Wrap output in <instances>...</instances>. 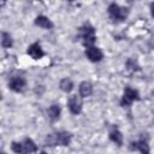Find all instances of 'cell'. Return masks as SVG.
Instances as JSON below:
<instances>
[{
	"instance_id": "6da1fadb",
	"label": "cell",
	"mask_w": 154,
	"mask_h": 154,
	"mask_svg": "<svg viewBox=\"0 0 154 154\" xmlns=\"http://www.w3.org/2000/svg\"><path fill=\"white\" fill-rule=\"evenodd\" d=\"M71 142V134L70 132H57V134H52L48 135L46 138V143L47 146H69Z\"/></svg>"
},
{
	"instance_id": "7a4b0ae2",
	"label": "cell",
	"mask_w": 154,
	"mask_h": 154,
	"mask_svg": "<svg viewBox=\"0 0 154 154\" xmlns=\"http://www.w3.org/2000/svg\"><path fill=\"white\" fill-rule=\"evenodd\" d=\"M107 10H108V14L113 22H123L128 17V13H129L128 8L120 7L119 5H117L114 2H112Z\"/></svg>"
},
{
	"instance_id": "3957f363",
	"label": "cell",
	"mask_w": 154,
	"mask_h": 154,
	"mask_svg": "<svg viewBox=\"0 0 154 154\" xmlns=\"http://www.w3.org/2000/svg\"><path fill=\"white\" fill-rule=\"evenodd\" d=\"M79 32H81V36L83 38L84 46L85 47L93 46V43L95 42V30H94V28L89 24H85V25L79 28Z\"/></svg>"
},
{
	"instance_id": "277c9868",
	"label": "cell",
	"mask_w": 154,
	"mask_h": 154,
	"mask_svg": "<svg viewBox=\"0 0 154 154\" xmlns=\"http://www.w3.org/2000/svg\"><path fill=\"white\" fill-rule=\"evenodd\" d=\"M135 100H140V96H138V91L135 90V89H131V88H125L124 90V94L122 96V100H120V105L123 107H128L130 106Z\"/></svg>"
},
{
	"instance_id": "5b68a950",
	"label": "cell",
	"mask_w": 154,
	"mask_h": 154,
	"mask_svg": "<svg viewBox=\"0 0 154 154\" xmlns=\"http://www.w3.org/2000/svg\"><path fill=\"white\" fill-rule=\"evenodd\" d=\"M85 55L88 57V59L93 63H97L100 61L102 58H103V53L101 52L100 48L95 47V46H90V47H87L85 49Z\"/></svg>"
},
{
	"instance_id": "8992f818",
	"label": "cell",
	"mask_w": 154,
	"mask_h": 154,
	"mask_svg": "<svg viewBox=\"0 0 154 154\" xmlns=\"http://www.w3.org/2000/svg\"><path fill=\"white\" fill-rule=\"evenodd\" d=\"M25 85H26V82L23 77H12L11 81L8 82L10 89L16 93H22L25 89Z\"/></svg>"
},
{
	"instance_id": "52a82bcc",
	"label": "cell",
	"mask_w": 154,
	"mask_h": 154,
	"mask_svg": "<svg viewBox=\"0 0 154 154\" xmlns=\"http://www.w3.org/2000/svg\"><path fill=\"white\" fill-rule=\"evenodd\" d=\"M67 106H69V109L71 111V113H73V114H79L81 111H82V100H81V96H78V95H72V96L69 99Z\"/></svg>"
},
{
	"instance_id": "ba28073f",
	"label": "cell",
	"mask_w": 154,
	"mask_h": 154,
	"mask_svg": "<svg viewBox=\"0 0 154 154\" xmlns=\"http://www.w3.org/2000/svg\"><path fill=\"white\" fill-rule=\"evenodd\" d=\"M26 53L32 58V59H41L43 55H45V53H43V51H42V48H41V46L38 45V43H32V45H30L29 46V48H28V51H26Z\"/></svg>"
},
{
	"instance_id": "9c48e42d",
	"label": "cell",
	"mask_w": 154,
	"mask_h": 154,
	"mask_svg": "<svg viewBox=\"0 0 154 154\" xmlns=\"http://www.w3.org/2000/svg\"><path fill=\"white\" fill-rule=\"evenodd\" d=\"M130 148L132 149V150H136V149H138L140 152H141V154H149V144H148V142H147V140H140V141H137V142H131V146H130Z\"/></svg>"
},
{
	"instance_id": "30bf717a",
	"label": "cell",
	"mask_w": 154,
	"mask_h": 154,
	"mask_svg": "<svg viewBox=\"0 0 154 154\" xmlns=\"http://www.w3.org/2000/svg\"><path fill=\"white\" fill-rule=\"evenodd\" d=\"M91 93H93V85L89 82H82L79 84V94L82 97L90 96Z\"/></svg>"
},
{
	"instance_id": "8fae6325",
	"label": "cell",
	"mask_w": 154,
	"mask_h": 154,
	"mask_svg": "<svg viewBox=\"0 0 154 154\" xmlns=\"http://www.w3.org/2000/svg\"><path fill=\"white\" fill-rule=\"evenodd\" d=\"M35 24L38 25V26H41V28H43V29H51V28H53V23H52L47 17H45V16H38V17H36Z\"/></svg>"
},
{
	"instance_id": "7c38bea8",
	"label": "cell",
	"mask_w": 154,
	"mask_h": 154,
	"mask_svg": "<svg viewBox=\"0 0 154 154\" xmlns=\"http://www.w3.org/2000/svg\"><path fill=\"white\" fill-rule=\"evenodd\" d=\"M23 147H24V154H30L37 150V146L31 138H25L23 141Z\"/></svg>"
},
{
	"instance_id": "4fadbf2b",
	"label": "cell",
	"mask_w": 154,
	"mask_h": 154,
	"mask_svg": "<svg viewBox=\"0 0 154 154\" xmlns=\"http://www.w3.org/2000/svg\"><path fill=\"white\" fill-rule=\"evenodd\" d=\"M109 140L112 142H114L116 144H118V146H122L123 144V135L118 130H112L109 132Z\"/></svg>"
},
{
	"instance_id": "5bb4252c",
	"label": "cell",
	"mask_w": 154,
	"mask_h": 154,
	"mask_svg": "<svg viewBox=\"0 0 154 154\" xmlns=\"http://www.w3.org/2000/svg\"><path fill=\"white\" fill-rule=\"evenodd\" d=\"M47 113H48V117L52 119V120H57L60 116V107L58 105H52L48 109H47Z\"/></svg>"
},
{
	"instance_id": "9a60e30c",
	"label": "cell",
	"mask_w": 154,
	"mask_h": 154,
	"mask_svg": "<svg viewBox=\"0 0 154 154\" xmlns=\"http://www.w3.org/2000/svg\"><path fill=\"white\" fill-rule=\"evenodd\" d=\"M59 87H60V89H61L63 91H65V93H70V91L73 89V83H72L71 79H69V78H64V79L60 81Z\"/></svg>"
},
{
	"instance_id": "2e32d148",
	"label": "cell",
	"mask_w": 154,
	"mask_h": 154,
	"mask_svg": "<svg viewBox=\"0 0 154 154\" xmlns=\"http://www.w3.org/2000/svg\"><path fill=\"white\" fill-rule=\"evenodd\" d=\"M12 37L8 32H2L1 34V46L4 48H10L12 47Z\"/></svg>"
},
{
	"instance_id": "e0dca14e",
	"label": "cell",
	"mask_w": 154,
	"mask_h": 154,
	"mask_svg": "<svg viewBox=\"0 0 154 154\" xmlns=\"http://www.w3.org/2000/svg\"><path fill=\"white\" fill-rule=\"evenodd\" d=\"M11 148L17 154H24V147H23V143L20 142H12Z\"/></svg>"
},
{
	"instance_id": "ac0fdd59",
	"label": "cell",
	"mask_w": 154,
	"mask_h": 154,
	"mask_svg": "<svg viewBox=\"0 0 154 154\" xmlns=\"http://www.w3.org/2000/svg\"><path fill=\"white\" fill-rule=\"evenodd\" d=\"M126 69L128 70H131V71H138L140 70V66L137 65V63L132 59H129L126 61Z\"/></svg>"
},
{
	"instance_id": "d6986e66",
	"label": "cell",
	"mask_w": 154,
	"mask_h": 154,
	"mask_svg": "<svg viewBox=\"0 0 154 154\" xmlns=\"http://www.w3.org/2000/svg\"><path fill=\"white\" fill-rule=\"evenodd\" d=\"M150 13H152V16L154 17V2L150 4Z\"/></svg>"
},
{
	"instance_id": "ffe728a7",
	"label": "cell",
	"mask_w": 154,
	"mask_h": 154,
	"mask_svg": "<svg viewBox=\"0 0 154 154\" xmlns=\"http://www.w3.org/2000/svg\"><path fill=\"white\" fill-rule=\"evenodd\" d=\"M40 154H47V153H46V152H41Z\"/></svg>"
},
{
	"instance_id": "44dd1931",
	"label": "cell",
	"mask_w": 154,
	"mask_h": 154,
	"mask_svg": "<svg viewBox=\"0 0 154 154\" xmlns=\"http://www.w3.org/2000/svg\"><path fill=\"white\" fill-rule=\"evenodd\" d=\"M1 154H6V153H1Z\"/></svg>"
}]
</instances>
